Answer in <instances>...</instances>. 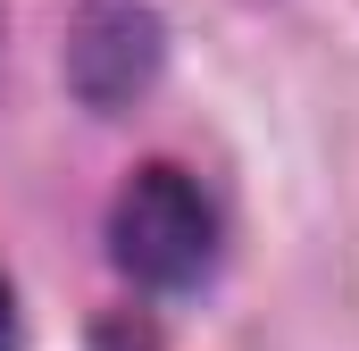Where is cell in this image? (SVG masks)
<instances>
[{
  "label": "cell",
  "instance_id": "obj_1",
  "mask_svg": "<svg viewBox=\"0 0 359 351\" xmlns=\"http://www.w3.org/2000/svg\"><path fill=\"white\" fill-rule=\"evenodd\" d=\"M109 243H117V267H126L134 284L176 293V284H192V276L209 267L217 218H209L201 184L184 168H142L117 192V209H109Z\"/></svg>",
  "mask_w": 359,
  "mask_h": 351
},
{
  "label": "cell",
  "instance_id": "obj_2",
  "mask_svg": "<svg viewBox=\"0 0 359 351\" xmlns=\"http://www.w3.org/2000/svg\"><path fill=\"white\" fill-rule=\"evenodd\" d=\"M0 351H8V284H0Z\"/></svg>",
  "mask_w": 359,
  "mask_h": 351
}]
</instances>
